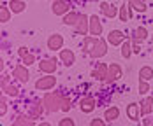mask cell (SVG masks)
I'll list each match as a JSON object with an SVG mask.
<instances>
[{"instance_id": "cell-1", "label": "cell", "mask_w": 153, "mask_h": 126, "mask_svg": "<svg viewBox=\"0 0 153 126\" xmlns=\"http://www.w3.org/2000/svg\"><path fill=\"white\" fill-rule=\"evenodd\" d=\"M46 112H56L62 110V94L60 93H46L42 98Z\"/></svg>"}, {"instance_id": "cell-2", "label": "cell", "mask_w": 153, "mask_h": 126, "mask_svg": "<svg viewBox=\"0 0 153 126\" xmlns=\"http://www.w3.org/2000/svg\"><path fill=\"white\" fill-rule=\"evenodd\" d=\"M55 84H56L55 74H46L44 77H39L35 81V89H39V91H48V89L55 88Z\"/></svg>"}, {"instance_id": "cell-3", "label": "cell", "mask_w": 153, "mask_h": 126, "mask_svg": "<svg viewBox=\"0 0 153 126\" xmlns=\"http://www.w3.org/2000/svg\"><path fill=\"white\" fill-rule=\"evenodd\" d=\"M13 77H14L16 81H19L21 84H27V82H28L30 74H28V68H27L25 63H23V65H16L14 68H13Z\"/></svg>"}, {"instance_id": "cell-4", "label": "cell", "mask_w": 153, "mask_h": 126, "mask_svg": "<svg viewBox=\"0 0 153 126\" xmlns=\"http://www.w3.org/2000/svg\"><path fill=\"white\" fill-rule=\"evenodd\" d=\"M74 32H76L77 35H86V33H90V16H86V14L79 16V21H77L76 26H74Z\"/></svg>"}, {"instance_id": "cell-5", "label": "cell", "mask_w": 153, "mask_h": 126, "mask_svg": "<svg viewBox=\"0 0 153 126\" xmlns=\"http://www.w3.org/2000/svg\"><path fill=\"white\" fill-rule=\"evenodd\" d=\"M58 68V60L56 58H48V60H41L39 63V70L44 74H55Z\"/></svg>"}, {"instance_id": "cell-6", "label": "cell", "mask_w": 153, "mask_h": 126, "mask_svg": "<svg viewBox=\"0 0 153 126\" xmlns=\"http://www.w3.org/2000/svg\"><path fill=\"white\" fill-rule=\"evenodd\" d=\"M51 11H53L55 16H63L71 11V4L67 0H55L53 5H51Z\"/></svg>"}, {"instance_id": "cell-7", "label": "cell", "mask_w": 153, "mask_h": 126, "mask_svg": "<svg viewBox=\"0 0 153 126\" xmlns=\"http://www.w3.org/2000/svg\"><path fill=\"white\" fill-rule=\"evenodd\" d=\"M106 54H107V40H104V39L99 37V42H97L95 47L92 49L90 56L95 58V60H99V58H102V56H106Z\"/></svg>"}, {"instance_id": "cell-8", "label": "cell", "mask_w": 153, "mask_h": 126, "mask_svg": "<svg viewBox=\"0 0 153 126\" xmlns=\"http://www.w3.org/2000/svg\"><path fill=\"white\" fill-rule=\"evenodd\" d=\"M123 75V70L118 63H111L109 65V70H107V77H106V82H116L118 79H122Z\"/></svg>"}, {"instance_id": "cell-9", "label": "cell", "mask_w": 153, "mask_h": 126, "mask_svg": "<svg viewBox=\"0 0 153 126\" xmlns=\"http://www.w3.org/2000/svg\"><path fill=\"white\" fill-rule=\"evenodd\" d=\"M95 107H97V102H95V98H93V96H85V98H81V100H79V110H81V112H85V114L93 112Z\"/></svg>"}, {"instance_id": "cell-10", "label": "cell", "mask_w": 153, "mask_h": 126, "mask_svg": "<svg viewBox=\"0 0 153 126\" xmlns=\"http://www.w3.org/2000/svg\"><path fill=\"white\" fill-rule=\"evenodd\" d=\"M46 44H48L49 51H60L62 47H63V37H62L60 33H53V35H49Z\"/></svg>"}, {"instance_id": "cell-11", "label": "cell", "mask_w": 153, "mask_h": 126, "mask_svg": "<svg viewBox=\"0 0 153 126\" xmlns=\"http://www.w3.org/2000/svg\"><path fill=\"white\" fill-rule=\"evenodd\" d=\"M107 42L111 46H122L125 42V35H123L122 30H111L107 33Z\"/></svg>"}, {"instance_id": "cell-12", "label": "cell", "mask_w": 153, "mask_h": 126, "mask_svg": "<svg viewBox=\"0 0 153 126\" xmlns=\"http://www.w3.org/2000/svg\"><path fill=\"white\" fill-rule=\"evenodd\" d=\"M60 62L65 65V67H72L74 63H76V54H74V51H71V49H60Z\"/></svg>"}, {"instance_id": "cell-13", "label": "cell", "mask_w": 153, "mask_h": 126, "mask_svg": "<svg viewBox=\"0 0 153 126\" xmlns=\"http://www.w3.org/2000/svg\"><path fill=\"white\" fill-rule=\"evenodd\" d=\"M125 112H127V116H128V119L130 121H134V123H137L139 119H141V105H137V103H128L127 105V109H125Z\"/></svg>"}, {"instance_id": "cell-14", "label": "cell", "mask_w": 153, "mask_h": 126, "mask_svg": "<svg viewBox=\"0 0 153 126\" xmlns=\"http://www.w3.org/2000/svg\"><path fill=\"white\" fill-rule=\"evenodd\" d=\"M100 12L106 16V18L113 19V18L118 16V7H114V5L109 4V2H100Z\"/></svg>"}, {"instance_id": "cell-15", "label": "cell", "mask_w": 153, "mask_h": 126, "mask_svg": "<svg viewBox=\"0 0 153 126\" xmlns=\"http://www.w3.org/2000/svg\"><path fill=\"white\" fill-rule=\"evenodd\" d=\"M90 33L95 35V37L102 35V21L99 19V16L97 14L90 16Z\"/></svg>"}, {"instance_id": "cell-16", "label": "cell", "mask_w": 153, "mask_h": 126, "mask_svg": "<svg viewBox=\"0 0 153 126\" xmlns=\"http://www.w3.org/2000/svg\"><path fill=\"white\" fill-rule=\"evenodd\" d=\"M107 70H109V65H106V63H97V68H93L92 77H95L97 81H106Z\"/></svg>"}, {"instance_id": "cell-17", "label": "cell", "mask_w": 153, "mask_h": 126, "mask_svg": "<svg viewBox=\"0 0 153 126\" xmlns=\"http://www.w3.org/2000/svg\"><path fill=\"white\" fill-rule=\"evenodd\" d=\"M79 12L76 11H69L67 14H63V19H62V23L63 25H67V26H76V23L79 21Z\"/></svg>"}, {"instance_id": "cell-18", "label": "cell", "mask_w": 153, "mask_h": 126, "mask_svg": "<svg viewBox=\"0 0 153 126\" xmlns=\"http://www.w3.org/2000/svg\"><path fill=\"white\" fill-rule=\"evenodd\" d=\"M120 117V109L116 107V105H111L109 109H106L104 112V119H106V123H113V121H116Z\"/></svg>"}, {"instance_id": "cell-19", "label": "cell", "mask_w": 153, "mask_h": 126, "mask_svg": "<svg viewBox=\"0 0 153 126\" xmlns=\"http://www.w3.org/2000/svg\"><path fill=\"white\" fill-rule=\"evenodd\" d=\"M139 105H141V114L143 116H150L153 112V96H146Z\"/></svg>"}, {"instance_id": "cell-20", "label": "cell", "mask_w": 153, "mask_h": 126, "mask_svg": "<svg viewBox=\"0 0 153 126\" xmlns=\"http://www.w3.org/2000/svg\"><path fill=\"white\" fill-rule=\"evenodd\" d=\"M9 9L13 11V14H19V12H23L25 9H27V4L23 2V0H9Z\"/></svg>"}, {"instance_id": "cell-21", "label": "cell", "mask_w": 153, "mask_h": 126, "mask_svg": "<svg viewBox=\"0 0 153 126\" xmlns=\"http://www.w3.org/2000/svg\"><path fill=\"white\" fill-rule=\"evenodd\" d=\"M97 42H99V37H95V35H88V37H85V39H83V51H86V53L90 54Z\"/></svg>"}, {"instance_id": "cell-22", "label": "cell", "mask_w": 153, "mask_h": 126, "mask_svg": "<svg viewBox=\"0 0 153 126\" xmlns=\"http://www.w3.org/2000/svg\"><path fill=\"white\" fill-rule=\"evenodd\" d=\"M44 103H41V102H35L33 105H30V110H28V114L32 116V119H39L41 116H42V112H44Z\"/></svg>"}, {"instance_id": "cell-23", "label": "cell", "mask_w": 153, "mask_h": 126, "mask_svg": "<svg viewBox=\"0 0 153 126\" xmlns=\"http://www.w3.org/2000/svg\"><path fill=\"white\" fill-rule=\"evenodd\" d=\"M127 4H128V7L130 9H134L136 12H139V14H143V12H146V4L143 2V0H127Z\"/></svg>"}, {"instance_id": "cell-24", "label": "cell", "mask_w": 153, "mask_h": 126, "mask_svg": "<svg viewBox=\"0 0 153 126\" xmlns=\"http://www.w3.org/2000/svg\"><path fill=\"white\" fill-rule=\"evenodd\" d=\"M33 123H35V121L32 119L30 114H23V116H18L14 121H13V125H14V126H21V125H28V126H30V125H33Z\"/></svg>"}, {"instance_id": "cell-25", "label": "cell", "mask_w": 153, "mask_h": 126, "mask_svg": "<svg viewBox=\"0 0 153 126\" xmlns=\"http://www.w3.org/2000/svg\"><path fill=\"white\" fill-rule=\"evenodd\" d=\"M120 47H122V49H120L122 56L125 58V60H128V58L132 56V53H134V49H132V42H130V40H125Z\"/></svg>"}, {"instance_id": "cell-26", "label": "cell", "mask_w": 153, "mask_h": 126, "mask_svg": "<svg viewBox=\"0 0 153 126\" xmlns=\"http://www.w3.org/2000/svg\"><path fill=\"white\" fill-rule=\"evenodd\" d=\"M139 79L152 81V79H153V68H152V67H148V65L141 67V70H139Z\"/></svg>"}, {"instance_id": "cell-27", "label": "cell", "mask_w": 153, "mask_h": 126, "mask_svg": "<svg viewBox=\"0 0 153 126\" xmlns=\"http://www.w3.org/2000/svg\"><path fill=\"white\" fill-rule=\"evenodd\" d=\"M128 11H130V7H128V4L125 5V2H123L122 7H118V18H120V21H128L130 19V14H128Z\"/></svg>"}, {"instance_id": "cell-28", "label": "cell", "mask_w": 153, "mask_h": 126, "mask_svg": "<svg viewBox=\"0 0 153 126\" xmlns=\"http://www.w3.org/2000/svg\"><path fill=\"white\" fill-rule=\"evenodd\" d=\"M11 14H13V11L9 9V5H2L0 7V23H7L11 19Z\"/></svg>"}, {"instance_id": "cell-29", "label": "cell", "mask_w": 153, "mask_h": 126, "mask_svg": "<svg viewBox=\"0 0 153 126\" xmlns=\"http://www.w3.org/2000/svg\"><path fill=\"white\" fill-rule=\"evenodd\" d=\"M2 91H4V94H7V96H13V98L19 94V89L16 88L14 84H7L5 88H2Z\"/></svg>"}, {"instance_id": "cell-30", "label": "cell", "mask_w": 153, "mask_h": 126, "mask_svg": "<svg viewBox=\"0 0 153 126\" xmlns=\"http://www.w3.org/2000/svg\"><path fill=\"white\" fill-rule=\"evenodd\" d=\"M134 37H136L137 40H146V39H148V30H146L144 26H139V28H136V32H134Z\"/></svg>"}, {"instance_id": "cell-31", "label": "cell", "mask_w": 153, "mask_h": 126, "mask_svg": "<svg viewBox=\"0 0 153 126\" xmlns=\"http://www.w3.org/2000/svg\"><path fill=\"white\" fill-rule=\"evenodd\" d=\"M148 91H150V84H148V81L139 79V94H148Z\"/></svg>"}, {"instance_id": "cell-32", "label": "cell", "mask_w": 153, "mask_h": 126, "mask_svg": "<svg viewBox=\"0 0 153 126\" xmlns=\"http://www.w3.org/2000/svg\"><path fill=\"white\" fill-rule=\"evenodd\" d=\"M71 107H72V102H71V98L62 94V110H63V112H69V110H71Z\"/></svg>"}, {"instance_id": "cell-33", "label": "cell", "mask_w": 153, "mask_h": 126, "mask_svg": "<svg viewBox=\"0 0 153 126\" xmlns=\"http://www.w3.org/2000/svg\"><path fill=\"white\" fill-rule=\"evenodd\" d=\"M21 62L25 63L27 67H28V65H33V63H35V54H32V53H28V54H25V56L21 58Z\"/></svg>"}, {"instance_id": "cell-34", "label": "cell", "mask_w": 153, "mask_h": 126, "mask_svg": "<svg viewBox=\"0 0 153 126\" xmlns=\"http://www.w3.org/2000/svg\"><path fill=\"white\" fill-rule=\"evenodd\" d=\"M5 112H7V102H5V98H2V100H0V116L4 117Z\"/></svg>"}, {"instance_id": "cell-35", "label": "cell", "mask_w": 153, "mask_h": 126, "mask_svg": "<svg viewBox=\"0 0 153 126\" xmlns=\"http://www.w3.org/2000/svg\"><path fill=\"white\" fill-rule=\"evenodd\" d=\"M58 125L60 126H74V119H71V117H63Z\"/></svg>"}, {"instance_id": "cell-36", "label": "cell", "mask_w": 153, "mask_h": 126, "mask_svg": "<svg viewBox=\"0 0 153 126\" xmlns=\"http://www.w3.org/2000/svg\"><path fill=\"white\" fill-rule=\"evenodd\" d=\"M106 125V119H92L90 126H104Z\"/></svg>"}, {"instance_id": "cell-37", "label": "cell", "mask_w": 153, "mask_h": 126, "mask_svg": "<svg viewBox=\"0 0 153 126\" xmlns=\"http://www.w3.org/2000/svg\"><path fill=\"white\" fill-rule=\"evenodd\" d=\"M28 53H30V51H28V49H27L25 46H23V47H19V49H18V54H19L21 58H23L25 54H28Z\"/></svg>"}, {"instance_id": "cell-38", "label": "cell", "mask_w": 153, "mask_h": 126, "mask_svg": "<svg viewBox=\"0 0 153 126\" xmlns=\"http://www.w3.org/2000/svg\"><path fill=\"white\" fill-rule=\"evenodd\" d=\"M7 82H9V77L4 74V75H2V88H5V86H7Z\"/></svg>"}, {"instance_id": "cell-39", "label": "cell", "mask_w": 153, "mask_h": 126, "mask_svg": "<svg viewBox=\"0 0 153 126\" xmlns=\"http://www.w3.org/2000/svg\"><path fill=\"white\" fill-rule=\"evenodd\" d=\"M143 125H146V126H152V125H153V119H152V117H146V119L143 121Z\"/></svg>"}, {"instance_id": "cell-40", "label": "cell", "mask_w": 153, "mask_h": 126, "mask_svg": "<svg viewBox=\"0 0 153 126\" xmlns=\"http://www.w3.org/2000/svg\"><path fill=\"white\" fill-rule=\"evenodd\" d=\"M152 40H153V35H152Z\"/></svg>"}]
</instances>
